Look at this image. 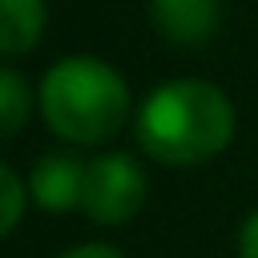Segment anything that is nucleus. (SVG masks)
<instances>
[{"mask_svg": "<svg viewBox=\"0 0 258 258\" xmlns=\"http://www.w3.org/2000/svg\"><path fill=\"white\" fill-rule=\"evenodd\" d=\"M36 109H40L48 133L60 137L64 145L113 141L137 113L121 69H113L109 60L89 56V52L60 56L44 69V77L36 85Z\"/></svg>", "mask_w": 258, "mask_h": 258, "instance_id": "nucleus-2", "label": "nucleus"}, {"mask_svg": "<svg viewBox=\"0 0 258 258\" xmlns=\"http://www.w3.org/2000/svg\"><path fill=\"white\" fill-rule=\"evenodd\" d=\"M238 133L234 101L222 85L206 77H173L137 105L133 137L141 153L169 169L206 165L230 149Z\"/></svg>", "mask_w": 258, "mask_h": 258, "instance_id": "nucleus-1", "label": "nucleus"}, {"mask_svg": "<svg viewBox=\"0 0 258 258\" xmlns=\"http://www.w3.org/2000/svg\"><path fill=\"white\" fill-rule=\"evenodd\" d=\"M0 194H4V206H0V230L4 234H16L20 218L28 214L32 206V189H28V177L16 169V165H0Z\"/></svg>", "mask_w": 258, "mask_h": 258, "instance_id": "nucleus-8", "label": "nucleus"}, {"mask_svg": "<svg viewBox=\"0 0 258 258\" xmlns=\"http://www.w3.org/2000/svg\"><path fill=\"white\" fill-rule=\"evenodd\" d=\"M28 189H32L36 210L73 214V210H81V198H85V161L77 153L52 149V153L36 157V165L28 169Z\"/></svg>", "mask_w": 258, "mask_h": 258, "instance_id": "nucleus-5", "label": "nucleus"}, {"mask_svg": "<svg viewBox=\"0 0 258 258\" xmlns=\"http://www.w3.org/2000/svg\"><path fill=\"white\" fill-rule=\"evenodd\" d=\"M4 20H0V52L8 64H16L20 56H28L44 28H48V4L44 0H0Z\"/></svg>", "mask_w": 258, "mask_h": 258, "instance_id": "nucleus-6", "label": "nucleus"}, {"mask_svg": "<svg viewBox=\"0 0 258 258\" xmlns=\"http://www.w3.org/2000/svg\"><path fill=\"white\" fill-rule=\"evenodd\" d=\"M56 258H129V254L117 250V246H109V242H81V246L56 254Z\"/></svg>", "mask_w": 258, "mask_h": 258, "instance_id": "nucleus-10", "label": "nucleus"}, {"mask_svg": "<svg viewBox=\"0 0 258 258\" xmlns=\"http://www.w3.org/2000/svg\"><path fill=\"white\" fill-rule=\"evenodd\" d=\"M32 117V85L24 81V73L16 64L4 60L0 69V133L16 137Z\"/></svg>", "mask_w": 258, "mask_h": 258, "instance_id": "nucleus-7", "label": "nucleus"}, {"mask_svg": "<svg viewBox=\"0 0 258 258\" xmlns=\"http://www.w3.org/2000/svg\"><path fill=\"white\" fill-rule=\"evenodd\" d=\"M149 198V177L137 165V157L109 149L85 161V198L81 214L97 226H125L141 214Z\"/></svg>", "mask_w": 258, "mask_h": 258, "instance_id": "nucleus-3", "label": "nucleus"}, {"mask_svg": "<svg viewBox=\"0 0 258 258\" xmlns=\"http://www.w3.org/2000/svg\"><path fill=\"white\" fill-rule=\"evenodd\" d=\"M238 258H258V206L238 226Z\"/></svg>", "mask_w": 258, "mask_h": 258, "instance_id": "nucleus-9", "label": "nucleus"}, {"mask_svg": "<svg viewBox=\"0 0 258 258\" xmlns=\"http://www.w3.org/2000/svg\"><path fill=\"white\" fill-rule=\"evenodd\" d=\"M149 24L173 48H202L222 28V0H149Z\"/></svg>", "mask_w": 258, "mask_h": 258, "instance_id": "nucleus-4", "label": "nucleus"}]
</instances>
